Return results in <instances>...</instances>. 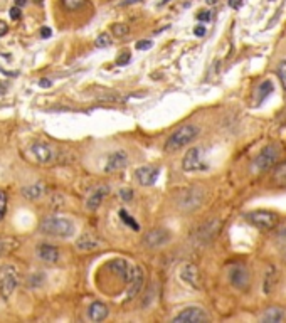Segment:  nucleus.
I'll list each match as a JSON object with an SVG mask.
<instances>
[{
  "label": "nucleus",
  "instance_id": "obj_1",
  "mask_svg": "<svg viewBox=\"0 0 286 323\" xmlns=\"http://www.w3.org/2000/svg\"><path fill=\"white\" fill-rule=\"evenodd\" d=\"M41 232L51 237H59V239H66L74 234V224L66 219V217L59 216H47L41 222Z\"/></svg>",
  "mask_w": 286,
  "mask_h": 323
},
{
  "label": "nucleus",
  "instance_id": "obj_2",
  "mask_svg": "<svg viewBox=\"0 0 286 323\" xmlns=\"http://www.w3.org/2000/svg\"><path fill=\"white\" fill-rule=\"evenodd\" d=\"M197 136H199V126L197 125H194V123L182 125L167 138L165 150L167 152H178L180 148L192 143Z\"/></svg>",
  "mask_w": 286,
  "mask_h": 323
},
{
  "label": "nucleus",
  "instance_id": "obj_3",
  "mask_svg": "<svg viewBox=\"0 0 286 323\" xmlns=\"http://www.w3.org/2000/svg\"><path fill=\"white\" fill-rule=\"evenodd\" d=\"M19 284V271L14 264H2L0 266V296L4 300H9V296L14 293V290Z\"/></svg>",
  "mask_w": 286,
  "mask_h": 323
},
{
  "label": "nucleus",
  "instance_id": "obj_4",
  "mask_svg": "<svg viewBox=\"0 0 286 323\" xmlns=\"http://www.w3.org/2000/svg\"><path fill=\"white\" fill-rule=\"evenodd\" d=\"M279 155H281V147L278 143H271L268 147H264L259 155L256 157V160L253 162V170L254 172H264L268 168H271L274 163L279 160Z\"/></svg>",
  "mask_w": 286,
  "mask_h": 323
},
{
  "label": "nucleus",
  "instance_id": "obj_5",
  "mask_svg": "<svg viewBox=\"0 0 286 323\" xmlns=\"http://www.w3.org/2000/svg\"><path fill=\"white\" fill-rule=\"evenodd\" d=\"M246 219L261 231H274L279 222L278 216L271 210H254V212L246 214Z\"/></svg>",
  "mask_w": 286,
  "mask_h": 323
},
{
  "label": "nucleus",
  "instance_id": "obj_6",
  "mask_svg": "<svg viewBox=\"0 0 286 323\" xmlns=\"http://www.w3.org/2000/svg\"><path fill=\"white\" fill-rule=\"evenodd\" d=\"M172 234L167 227H155V229L147 231L141 237V242L145 247H150V249H157V247L165 246L167 242H170Z\"/></svg>",
  "mask_w": 286,
  "mask_h": 323
},
{
  "label": "nucleus",
  "instance_id": "obj_7",
  "mask_svg": "<svg viewBox=\"0 0 286 323\" xmlns=\"http://www.w3.org/2000/svg\"><path fill=\"white\" fill-rule=\"evenodd\" d=\"M204 202V190L200 187H187L178 195V205L185 210H194Z\"/></svg>",
  "mask_w": 286,
  "mask_h": 323
},
{
  "label": "nucleus",
  "instance_id": "obj_8",
  "mask_svg": "<svg viewBox=\"0 0 286 323\" xmlns=\"http://www.w3.org/2000/svg\"><path fill=\"white\" fill-rule=\"evenodd\" d=\"M182 168L185 172H202L207 168V163L204 162L202 158V148L194 147L185 153L184 160H182Z\"/></svg>",
  "mask_w": 286,
  "mask_h": 323
},
{
  "label": "nucleus",
  "instance_id": "obj_9",
  "mask_svg": "<svg viewBox=\"0 0 286 323\" xmlns=\"http://www.w3.org/2000/svg\"><path fill=\"white\" fill-rule=\"evenodd\" d=\"M209 321V315L200 306H187L177 316H173V323H202Z\"/></svg>",
  "mask_w": 286,
  "mask_h": 323
},
{
  "label": "nucleus",
  "instance_id": "obj_10",
  "mask_svg": "<svg viewBox=\"0 0 286 323\" xmlns=\"http://www.w3.org/2000/svg\"><path fill=\"white\" fill-rule=\"evenodd\" d=\"M106 268L110 269L111 273H115L116 276H118L121 281L130 284L131 278H133V271H135V266H131L128 261H125V259H111V261L106 264Z\"/></svg>",
  "mask_w": 286,
  "mask_h": 323
},
{
  "label": "nucleus",
  "instance_id": "obj_11",
  "mask_svg": "<svg viewBox=\"0 0 286 323\" xmlns=\"http://www.w3.org/2000/svg\"><path fill=\"white\" fill-rule=\"evenodd\" d=\"M229 283L239 291H246L251 284V274L244 266H232L229 269Z\"/></svg>",
  "mask_w": 286,
  "mask_h": 323
},
{
  "label": "nucleus",
  "instance_id": "obj_12",
  "mask_svg": "<svg viewBox=\"0 0 286 323\" xmlns=\"http://www.w3.org/2000/svg\"><path fill=\"white\" fill-rule=\"evenodd\" d=\"M126 165H128V155H126V152L125 150H115V152H111L106 158V163H104V172L106 173L120 172V170H123Z\"/></svg>",
  "mask_w": 286,
  "mask_h": 323
},
{
  "label": "nucleus",
  "instance_id": "obj_13",
  "mask_svg": "<svg viewBox=\"0 0 286 323\" xmlns=\"http://www.w3.org/2000/svg\"><path fill=\"white\" fill-rule=\"evenodd\" d=\"M180 279H182L187 286L194 288V290L202 288V284H200V271L192 263H187L182 266V269H180Z\"/></svg>",
  "mask_w": 286,
  "mask_h": 323
},
{
  "label": "nucleus",
  "instance_id": "obj_14",
  "mask_svg": "<svg viewBox=\"0 0 286 323\" xmlns=\"http://www.w3.org/2000/svg\"><path fill=\"white\" fill-rule=\"evenodd\" d=\"M30 152H32V155L37 160V163H42V165L52 163L56 158L54 148H52L51 145L44 143V141H35V143L30 147Z\"/></svg>",
  "mask_w": 286,
  "mask_h": 323
},
{
  "label": "nucleus",
  "instance_id": "obj_15",
  "mask_svg": "<svg viewBox=\"0 0 286 323\" xmlns=\"http://www.w3.org/2000/svg\"><path fill=\"white\" fill-rule=\"evenodd\" d=\"M158 175H160V168L155 165L140 167V168H136V172H135L136 182H138L141 187H150V185H153L157 182Z\"/></svg>",
  "mask_w": 286,
  "mask_h": 323
},
{
  "label": "nucleus",
  "instance_id": "obj_16",
  "mask_svg": "<svg viewBox=\"0 0 286 323\" xmlns=\"http://www.w3.org/2000/svg\"><path fill=\"white\" fill-rule=\"evenodd\" d=\"M108 194H110L108 185H101V187L94 189L93 192L88 195V199H86V209L88 210H96L99 205L103 204V200H104V197H106Z\"/></svg>",
  "mask_w": 286,
  "mask_h": 323
},
{
  "label": "nucleus",
  "instance_id": "obj_17",
  "mask_svg": "<svg viewBox=\"0 0 286 323\" xmlns=\"http://www.w3.org/2000/svg\"><path fill=\"white\" fill-rule=\"evenodd\" d=\"M143 283H145V274H143V269L140 266H135L133 278L128 284V300H135L136 296L140 295V291L143 288Z\"/></svg>",
  "mask_w": 286,
  "mask_h": 323
},
{
  "label": "nucleus",
  "instance_id": "obj_18",
  "mask_svg": "<svg viewBox=\"0 0 286 323\" xmlns=\"http://www.w3.org/2000/svg\"><path fill=\"white\" fill-rule=\"evenodd\" d=\"M108 313H110V310H108V306L103 303V301H93V303L89 305V308H88L89 320L96 321V323L106 320L108 318Z\"/></svg>",
  "mask_w": 286,
  "mask_h": 323
},
{
  "label": "nucleus",
  "instance_id": "obj_19",
  "mask_svg": "<svg viewBox=\"0 0 286 323\" xmlns=\"http://www.w3.org/2000/svg\"><path fill=\"white\" fill-rule=\"evenodd\" d=\"M37 256H39L41 261L44 263H56L59 261V249L52 244H41L37 247Z\"/></svg>",
  "mask_w": 286,
  "mask_h": 323
},
{
  "label": "nucleus",
  "instance_id": "obj_20",
  "mask_svg": "<svg viewBox=\"0 0 286 323\" xmlns=\"http://www.w3.org/2000/svg\"><path fill=\"white\" fill-rule=\"evenodd\" d=\"M219 227H221V222L219 221H210L205 226H202L199 229V232H197L199 242H207V241H210L217 234V232H219Z\"/></svg>",
  "mask_w": 286,
  "mask_h": 323
},
{
  "label": "nucleus",
  "instance_id": "obj_21",
  "mask_svg": "<svg viewBox=\"0 0 286 323\" xmlns=\"http://www.w3.org/2000/svg\"><path fill=\"white\" fill-rule=\"evenodd\" d=\"M286 320V313L283 308L279 306H269L268 310H264V313L261 315V321L264 323H281Z\"/></svg>",
  "mask_w": 286,
  "mask_h": 323
},
{
  "label": "nucleus",
  "instance_id": "obj_22",
  "mask_svg": "<svg viewBox=\"0 0 286 323\" xmlns=\"http://www.w3.org/2000/svg\"><path fill=\"white\" fill-rule=\"evenodd\" d=\"M274 246L283 258H286V224L274 227Z\"/></svg>",
  "mask_w": 286,
  "mask_h": 323
},
{
  "label": "nucleus",
  "instance_id": "obj_23",
  "mask_svg": "<svg viewBox=\"0 0 286 323\" xmlns=\"http://www.w3.org/2000/svg\"><path fill=\"white\" fill-rule=\"evenodd\" d=\"M76 247L79 251H94L99 247V241L93 234H83L76 241Z\"/></svg>",
  "mask_w": 286,
  "mask_h": 323
},
{
  "label": "nucleus",
  "instance_id": "obj_24",
  "mask_svg": "<svg viewBox=\"0 0 286 323\" xmlns=\"http://www.w3.org/2000/svg\"><path fill=\"white\" fill-rule=\"evenodd\" d=\"M276 283H278V271H276V268H274V266H269L266 269V274H264L263 291L266 295H269L274 290V286H276Z\"/></svg>",
  "mask_w": 286,
  "mask_h": 323
},
{
  "label": "nucleus",
  "instance_id": "obj_25",
  "mask_svg": "<svg viewBox=\"0 0 286 323\" xmlns=\"http://www.w3.org/2000/svg\"><path fill=\"white\" fill-rule=\"evenodd\" d=\"M20 192H22V195L25 199L29 200H37L42 195V192H44V187H42L41 184H34V185H25V187L20 189Z\"/></svg>",
  "mask_w": 286,
  "mask_h": 323
},
{
  "label": "nucleus",
  "instance_id": "obj_26",
  "mask_svg": "<svg viewBox=\"0 0 286 323\" xmlns=\"http://www.w3.org/2000/svg\"><path fill=\"white\" fill-rule=\"evenodd\" d=\"M273 182L276 185H279V187H284V185H286V160L281 162L276 168H274Z\"/></svg>",
  "mask_w": 286,
  "mask_h": 323
},
{
  "label": "nucleus",
  "instance_id": "obj_27",
  "mask_svg": "<svg viewBox=\"0 0 286 323\" xmlns=\"http://www.w3.org/2000/svg\"><path fill=\"white\" fill-rule=\"evenodd\" d=\"M271 91H273V83L268 81V79H266V81H263L258 86V103L264 101V99H266L269 94H271Z\"/></svg>",
  "mask_w": 286,
  "mask_h": 323
},
{
  "label": "nucleus",
  "instance_id": "obj_28",
  "mask_svg": "<svg viewBox=\"0 0 286 323\" xmlns=\"http://www.w3.org/2000/svg\"><path fill=\"white\" fill-rule=\"evenodd\" d=\"M118 216H120V219H121V222H123L125 226H128L131 231H140V224L138 222H136L133 217H131L128 212H126L125 209H120V212H118Z\"/></svg>",
  "mask_w": 286,
  "mask_h": 323
},
{
  "label": "nucleus",
  "instance_id": "obj_29",
  "mask_svg": "<svg viewBox=\"0 0 286 323\" xmlns=\"http://www.w3.org/2000/svg\"><path fill=\"white\" fill-rule=\"evenodd\" d=\"M128 32H130V27L126 24H113L111 25V34H113L115 37H118V39L128 35Z\"/></svg>",
  "mask_w": 286,
  "mask_h": 323
},
{
  "label": "nucleus",
  "instance_id": "obj_30",
  "mask_svg": "<svg viewBox=\"0 0 286 323\" xmlns=\"http://www.w3.org/2000/svg\"><path fill=\"white\" fill-rule=\"evenodd\" d=\"M62 5H64L66 10H71V12H74V10H79L81 7H84L86 5V0H61Z\"/></svg>",
  "mask_w": 286,
  "mask_h": 323
},
{
  "label": "nucleus",
  "instance_id": "obj_31",
  "mask_svg": "<svg viewBox=\"0 0 286 323\" xmlns=\"http://www.w3.org/2000/svg\"><path fill=\"white\" fill-rule=\"evenodd\" d=\"M111 42H113V41H111V35L108 32H103V34H99L96 37V41H94V46L99 47V49H103V47L111 46Z\"/></svg>",
  "mask_w": 286,
  "mask_h": 323
},
{
  "label": "nucleus",
  "instance_id": "obj_32",
  "mask_svg": "<svg viewBox=\"0 0 286 323\" xmlns=\"http://www.w3.org/2000/svg\"><path fill=\"white\" fill-rule=\"evenodd\" d=\"M5 212H7V194L0 189V221L4 219Z\"/></svg>",
  "mask_w": 286,
  "mask_h": 323
},
{
  "label": "nucleus",
  "instance_id": "obj_33",
  "mask_svg": "<svg viewBox=\"0 0 286 323\" xmlns=\"http://www.w3.org/2000/svg\"><path fill=\"white\" fill-rule=\"evenodd\" d=\"M278 78H279V81H281L283 89L286 91V61H283L281 64L278 66Z\"/></svg>",
  "mask_w": 286,
  "mask_h": 323
},
{
  "label": "nucleus",
  "instance_id": "obj_34",
  "mask_svg": "<svg viewBox=\"0 0 286 323\" xmlns=\"http://www.w3.org/2000/svg\"><path fill=\"white\" fill-rule=\"evenodd\" d=\"M120 199L123 200V202H131L133 200V190L131 189H120Z\"/></svg>",
  "mask_w": 286,
  "mask_h": 323
},
{
  "label": "nucleus",
  "instance_id": "obj_35",
  "mask_svg": "<svg viewBox=\"0 0 286 323\" xmlns=\"http://www.w3.org/2000/svg\"><path fill=\"white\" fill-rule=\"evenodd\" d=\"M136 47V51H145V49H150L152 47V41H148V39H143V41H138L135 44Z\"/></svg>",
  "mask_w": 286,
  "mask_h": 323
},
{
  "label": "nucleus",
  "instance_id": "obj_36",
  "mask_svg": "<svg viewBox=\"0 0 286 323\" xmlns=\"http://www.w3.org/2000/svg\"><path fill=\"white\" fill-rule=\"evenodd\" d=\"M101 101H106V103H121L123 99L120 96H115V94H106V96H99Z\"/></svg>",
  "mask_w": 286,
  "mask_h": 323
},
{
  "label": "nucleus",
  "instance_id": "obj_37",
  "mask_svg": "<svg viewBox=\"0 0 286 323\" xmlns=\"http://www.w3.org/2000/svg\"><path fill=\"white\" fill-rule=\"evenodd\" d=\"M20 17H22V9L17 7V5L10 9V19H12V20H19Z\"/></svg>",
  "mask_w": 286,
  "mask_h": 323
},
{
  "label": "nucleus",
  "instance_id": "obj_38",
  "mask_svg": "<svg viewBox=\"0 0 286 323\" xmlns=\"http://www.w3.org/2000/svg\"><path fill=\"white\" fill-rule=\"evenodd\" d=\"M130 62V52H123L118 59H116V64L118 66H123V64H128Z\"/></svg>",
  "mask_w": 286,
  "mask_h": 323
},
{
  "label": "nucleus",
  "instance_id": "obj_39",
  "mask_svg": "<svg viewBox=\"0 0 286 323\" xmlns=\"http://www.w3.org/2000/svg\"><path fill=\"white\" fill-rule=\"evenodd\" d=\"M197 19H199V20H204V22H207V20H210V12H209V10L199 12V14H197Z\"/></svg>",
  "mask_w": 286,
  "mask_h": 323
},
{
  "label": "nucleus",
  "instance_id": "obj_40",
  "mask_svg": "<svg viewBox=\"0 0 286 323\" xmlns=\"http://www.w3.org/2000/svg\"><path fill=\"white\" fill-rule=\"evenodd\" d=\"M205 32H207V29H205L204 25H197V27L194 29V34L197 35V37H202V35H205Z\"/></svg>",
  "mask_w": 286,
  "mask_h": 323
},
{
  "label": "nucleus",
  "instance_id": "obj_41",
  "mask_svg": "<svg viewBox=\"0 0 286 323\" xmlns=\"http://www.w3.org/2000/svg\"><path fill=\"white\" fill-rule=\"evenodd\" d=\"M7 32H9V25L5 24L4 20H0V37H2V35H5Z\"/></svg>",
  "mask_w": 286,
  "mask_h": 323
},
{
  "label": "nucleus",
  "instance_id": "obj_42",
  "mask_svg": "<svg viewBox=\"0 0 286 323\" xmlns=\"http://www.w3.org/2000/svg\"><path fill=\"white\" fill-rule=\"evenodd\" d=\"M39 86H41V88H51L52 83L49 81V79H41V81H39Z\"/></svg>",
  "mask_w": 286,
  "mask_h": 323
},
{
  "label": "nucleus",
  "instance_id": "obj_43",
  "mask_svg": "<svg viewBox=\"0 0 286 323\" xmlns=\"http://www.w3.org/2000/svg\"><path fill=\"white\" fill-rule=\"evenodd\" d=\"M229 7H232V9H239V7H241V0H229Z\"/></svg>",
  "mask_w": 286,
  "mask_h": 323
},
{
  "label": "nucleus",
  "instance_id": "obj_44",
  "mask_svg": "<svg viewBox=\"0 0 286 323\" xmlns=\"http://www.w3.org/2000/svg\"><path fill=\"white\" fill-rule=\"evenodd\" d=\"M51 29L49 27H42V30H41V35L42 37H51Z\"/></svg>",
  "mask_w": 286,
  "mask_h": 323
},
{
  "label": "nucleus",
  "instance_id": "obj_45",
  "mask_svg": "<svg viewBox=\"0 0 286 323\" xmlns=\"http://www.w3.org/2000/svg\"><path fill=\"white\" fill-rule=\"evenodd\" d=\"M15 2V5H17V7H24L25 4H27V0H14Z\"/></svg>",
  "mask_w": 286,
  "mask_h": 323
},
{
  "label": "nucleus",
  "instance_id": "obj_46",
  "mask_svg": "<svg viewBox=\"0 0 286 323\" xmlns=\"http://www.w3.org/2000/svg\"><path fill=\"white\" fill-rule=\"evenodd\" d=\"M4 251H5V247H4V241H2V237H0V256H2V254H4Z\"/></svg>",
  "mask_w": 286,
  "mask_h": 323
},
{
  "label": "nucleus",
  "instance_id": "obj_47",
  "mask_svg": "<svg viewBox=\"0 0 286 323\" xmlns=\"http://www.w3.org/2000/svg\"><path fill=\"white\" fill-rule=\"evenodd\" d=\"M4 91H5V88H4V86H0V94H2Z\"/></svg>",
  "mask_w": 286,
  "mask_h": 323
},
{
  "label": "nucleus",
  "instance_id": "obj_48",
  "mask_svg": "<svg viewBox=\"0 0 286 323\" xmlns=\"http://www.w3.org/2000/svg\"><path fill=\"white\" fill-rule=\"evenodd\" d=\"M162 2H163V4H167V2H168V0H162Z\"/></svg>",
  "mask_w": 286,
  "mask_h": 323
}]
</instances>
